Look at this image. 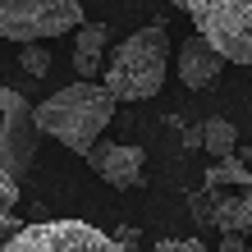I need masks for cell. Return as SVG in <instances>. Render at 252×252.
Returning a JSON list of instances; mask_svg holds the SVG:
<instances>
[{
    "mask_svg": "<svg viewBox=\"0 0 252 252\" xmlns=\"http://www.w3.org/2000/svg\"><path fill=\"white\" fill-rule=\"evenodd\" d=\"M115 239H120L124 248H138V239H142V234L133 229V225H120V229H115Z\"/></svg>",
    "mask_w": 252,
    "mask_h": 252,
    "instance_id": "cell-17",
    "label": "cell"
},
{
    "mask_svg": "<svg viewBox=\"0 0 252 252\" xmlns=\"http://www.w3.org/2000/svg\"><path fill=\"white\" fill-rule=\"evenodd\" d=\"M106 41H110V32L101 23H83L78 28V37H73V73H78V83H101L106 78Z\"/></svg>",
    "mask_w": 252,
    "mask_h": 252,
    "instance_id": "cell-9",
    "label": "cell"
},
{
    "mask_svg": "<svg viewBox=\"0 0 252 252\" xmlns=\"http://www.w3.org/2000/svg\"><path fill=\"white\" fill-rule=\"evenodd\" d=\"M229 64H252V0H170Z\"/></svg>",
    "mask_w": 252,
    "mask_h": 252,
    "instance_id": "cell-3",
    "label": "cell"
},
{
    "mask_svg": "<svg viewBox=\"0 0 252 252\" xmlns=\"http://www.w3.org/2000/svg\"><path fill=\"white\" fill-rule=\"evenodd\" d=\"M165 73H170V32H165V23H147L115 46L101 83L120 101H147L160 92Z\"/></svg>",
    "mask_w": 252,
    "mask_h": 252,
    "instance_id": "cell-2",
    "label": "cell"
},
{
    "mask_svg": "<svg viewBox=\"0 0 252 252\" xmlns=\"http://www.w3.org/2000/svg\"><path fill=\"white\" fill-rule=\"evenodd\" d=\"M14 206H19V179L0 165V243H9L23 225L14 220Z\"/></svg>",
    "mask_w": 252,
    "mask_h": 252,
    "instance_id": "cell-11",
    "label": "cell"
},
{
    "mask_svg": "<svg viewBox=\"0 0 252 252\" xmlns=\"http://www.w3.org/2000/svg\"><path fill=\"white\" fill-rule=\"evenodd\" d=\"M252 243L243 239V234H220V243H216V252H248Z\"/></svg>",
    "mask_w": 252,
    "mask_h": 252,
    "instance_id": "cell-16",
    "label": "cell"
},
{
    "mask_svg": "<svg viewBox=\"0 0 252 252\" xmlns=\"http://www.w3.org/2000/svg\"><path fill=\"white\" fill-rule=\"evenodd\" d=\"M202 142H206V152H211L216 160H225L234 156V142H239V128H234L229 120H202Z\"/></svg>",
    "mask_w": 252,
    "mask_h": 252,
    "instance_id": "cell-12",
    "label": "cell"
},
{
    "mask_svg": "<svg viewBox=\"0 0 252 252\" xmlns=\"http://www.w3.org/2000/svg\"><path fill=\"white\" fill-rule=\"evenodd\" d=\"M211 225L220 234H243V239H252V184L239 188V192L211 188Z\"/></svg>",
    "mask_w": 252,
    "mask_h": 252,
    "instance_id": "cell-10",
    "label": "cell"
},
{
    "mask_svg": "<svg viewBox=\"0 0 252 252\" xmlns=\"http://www.w3.org/2000/svg\"><path fill=\"white\" fill-rule=\"evenodd\" d=\"M87 165L96 170V179L101 184H110V188H138L142 184V165H147V156H142V147H120V142H96L92 147V156H87Z\"/></svg>",
    "mask_w": 252,
    "mask_h": 252,
    "instance_id": "cell-7",
    "label": "cell"
},
{
    "mask_svg": "<svg viewBox=\"0 0 252 252\" xmlns=\"http://www.w3.org/2000/svg\"><path fill=\"white\" fill-rule=\"evenodd\" d=\"M0 252H133L115 234H101L83 220H41V225H23Z\"/></svg>",
    "mask_w": 252,
    "mask_h": 252,
    "instance_id": "cell-5",
    "label": "cell"
},
{
    "mask_svg": "<svg viewBox=\"0 0 252 252\" xmlns=\"http://www.w3.org/2000/svg\"><path fill=\"white\" fill-rule=\"evenodd\" d=\"M115 106H120V96L106 83H69L37 106V124L60 147H69L78 156H92L106 124L115 120Z\"/></svg>",
    "mask_w": 252,
    "mask_h": 252,
    "instance_id": "cell-1",
    "label": "cell"
},
{
    "mask_svg": "<svg viewBox=\"0 0 252 252\" xmlns=\"http://www.w3.org/2000/svg\"><path fill=\"white\" fill-rule=\"evenodd\" d=\"M248 188L252 184V170L243 165V156H225V160H216L211 170H206V188Z\"/></svg>",
    "mask_w": 252,
    "mask_h": 252,
    "instance_id": "cell-13",
    "label": "cell"
},
{
    "mask_svg": "<svg viewBox=\"0 0 252 252\" xmlns=\"http://www.w3.org/2000/svg\"><path fill=\"white\" fill-rule=\"evenodd\" d=\"M184 147H188V152H192V147H206V142H202V124H197V128H188V133H184Z\"/></svg>",
    "mask_w": 252,
    "mask_h": 252,
    "instance_id": "cell-18",
    "label": "cell"
},
{
    "mask_svg": "<svg viewBox=\"0 0 252 252\" xmlns=\"http://www.w3.org/2000/svg\"><path fill=\"white\" fill-rule=\"evenodd\" d=\"M19 64H23V73H32V78H46L51 73V55H46V46H23Z\"/></svg>",
    "mask_w": 252,
    "mask_h": 252,
    "instance_id": "cell-14",
    "label": "cell"
},
{
    "mask_svg": "<svg viewBox=\"0 0 252 252\" xmlns=\"http://www.w3.org/2000/svg\"><path fill=\"white\" fill-rule=\"evenodd\" d=\"M225 64H229V60H225V55H220L202 32H192L184 46H179V60H174L179 83L188 87V92H206V87L220 78V69H225Z\"/></svg>",
    "mask_w": 252,
    "mask_h": 252,
    "instance_id": "cell-8",
    "label": "cell"
},
{
    "mask_svg": "<svg viewBox=\"0 0 252 252\" xmlns=\"http://www.w3.org/2000/svg\"><path fill=\"white\" fill-rule=\"evenodd\" d=\"M248 252H252V248H248Z\"/></svg>",
    "mask_w": 252,
    "mask_h": 252,
    "instance_id": "cell-19",
    "label": "cell"
},
{
    "mask_svg": "<svg viewBox=\"0 0 252 252\" xmlns=\"http://www.w3.org/2000/svg\"><path fill=\"white\" fill-rule=\"evenodd\" d=\"M37 142H41V124H37V106L23 92L5 87L0 92V165L14 179H23L37 160Z\"/></svg>",
    "mask_w": 252,
    "mask_h": 252,
    "instance_id": "cell-6",
    "label": "cell"
},
{
    "mask_svg": "<svg viewBox=\"0 0 252 252\" xmlns=\"http://www.w3.org/2000/svg\"><path fill=\"white\" fill-rule=\"evenodd\" d=\"M83 28V0H0V37L37 46Z\"/></svg>",
    "mask_w": 252,
    "mask_h": 252,
    "instance_id": "cell-4",
    "label": "cell"
},
{
    "mask_svg": "<svg viewBox=\"0 0 252 252\" xmlns=\"http://www.w3.org/2000/svg\"><path fill=\"white\" fill-rule=\"evenodd\" d=\"M152 252H206V248H202L197 239H160Z\"/></svg>",
    "mask_w": 252,
    "mask_h": 252,
    "instance_id": "cell-15",
    "label": "cell"
}]
</instances>
